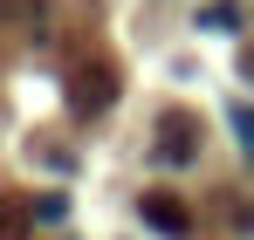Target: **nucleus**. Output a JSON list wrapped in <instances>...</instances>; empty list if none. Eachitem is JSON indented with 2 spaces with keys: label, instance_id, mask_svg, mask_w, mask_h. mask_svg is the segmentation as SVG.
<instances>
[{
  "label": "nucleus",
  "instance_id": "obj_1",
  "mask_svg": "<svg viewBox=\"0 0 254 240\" xmlns=\"http://www.w3.org/2000/svg\"><path fill=\"white\" fill-rule=\"evenodd\" d=\"M137 213H144L151 234H165V240H186V234H192V213H186V199H172V192H144Z\"/></svg>",
  "mask_w": 254,
  "mask_h": 240
},
{
  "label": "nucleus",
  "instance_id": "obj_2",
  "mask_svg": "<svg viewBox=\"0 0 254 240\" xmlns=\"http://www.w3.org/2000/svg\"><path fill=\"white\" fill-rule=\"evenodd\" d=\"M110 96H117V76H110L103 62L76 69V82H69V103H76V117H96V110H103Z\"/></svg>",
  "mask_w": 254,
  "mask_h": 240
},
{
  "label": "nucleus",
  "instance_id": "obj_3",
  "mask_svg": "<svg viewBox=\"0 0 254 240\" xmlns=\"http://www.w3.org/2000/svg\"><path fill=\"white\" fill-rule=\"evenodd\" d=\"M192 151H199V137H192V117H186V110L158 123V158L165 165H192Z\"/></svg>",
  "mask_w": 254,
  "mask_h": 240
},
{
  "label": "nucleus",
  "instance_id": "obj_4",
  "mask_svg": "<svg viewBox=\"0 0 254 240\" xmlns=\"http://www.w3.org/2000/svg\"><path fill=\"white\" fill-rule=\"evenodd\" d=\"M199 28H206V35H234V28H241V14H234V7H206V14H199Z\"/></svg>",
  "mask_w": 254,
  "mask_h": 240
},
{
  "label": "nucleus",
  "instance_id": "obj_5",
  "mask_svg": "<svg viewBox=\"0 0 254 240\" xmlns=\"http://www.w3.org/2000/svg\"><path fill=\"white\" fill-rule=\"evenodd\" d=\"M28 234V213L21 206H0V240H21Z\"/></svg>",
  "mask_w": 254,
  "mask_h": 240
},
{
  "label": "nucleus",
  "instance_id": "obj_6",
  "mask_svg": "<svg viewBox=\"0 0 254 240\" xmlns=\"http://www.w3.org/2000/svg\"><path fill=\"white\" fill-rule=\"evenodd\" d=\"M234 130H241V144H248V158H254V110H234Z\"/></svg>",
  "mask_w": 254,
  "mask_h": 240
},
{
  "label": "nucleus",
  "instance_id": "obj_7",
  "mask_svg": "<svg viewBox=\"0 0 254 240\" xmlns=\"http://www.w3.org/2000/svg\"><path fill=\"white\" fill-rule=\"evenodd\" d=\"M241 76H248V82H254V48H248V55H241Z\"/></svg>",
  "mask_w": 254,
  "mask_h": 240
},
{
  "label": "nucleus",
  "instance_id": "obj_8",
  "mask_svg": "<svg viewBox=\"0 0 254 240\" xmlns=\"http://www.w3.org/2000/svg\"><path fill=\"white\" fill-rule=\"evenodd\" d=\"M0 14H7V0H0Z\"/></svg>",
  "mask_w": 254,
  "mask_h": 240
}]
</instances>
